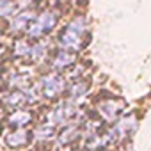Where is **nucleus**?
<instances>
[{
    "label": "nucleus",
    "mask_w": 151,
    "mask_h": 151,
    "mask_svg": "<svg viewBox=\"0 0 151 151\" xmlns=\"http://www.w3.org/2000/svg\"><path fill=\"white\" fill-rule=\"evenodd\" d=\"M84 30H86V22H84V20H75V22H71V23L68 25L66 32L62 34L60 45L77 50V48L80 46V36L84 34Z\"/></svg>",
    "instance_id": "obj_1"
},
{
    "label": "nucleus",
    "mask_w": 151,
    "mask_h": 151,
    "mask_svg": "<svg viewBox=\"0 0 151 151\" xmlns=\"http://www.w3.org/2000/svg\"><path fill=\"white\" fill-rule=\"evenodd\" d=\"M53 25H55V16L52 13H45L43 16L37 18L36 23H32V27L29 29V34L32 37H39L45 32H48L50 29H53Z\"/></svg>",
    "instance_id": "obj_2"
},
{
    "label": "nucleus",
    "mask_w": 151,
    "mask_h": 151,
    "mask_svg": "<svg viewBox=\"0 0 151 151\" xmlns=\"http://www.w3.org/2000/svg\"><path fill=\"white\" fill-rule=\"evenodd\" d=\"M62 86H64V80L59 77V75H50V77H45L41 80V91L48 98L59 94L62 91Z\"/></svg>",
    "instance_id": "obj_3"
},
{
    "label": "nucleus",
    "mask_w": 151,
    "mask_h": 151,
    "mask_svg": "<svg viewBox=\"0 0 151 151\" xmlns=\"http://www.w3.org/2000/svg\"><path fill=\"white\" fill-rule=\"evenodd\" d=\"M29 142H30V133L25 130H18L6 137V144L9 147H22V146H27Z\"/></svg>",
    "instance_id": "obj_4"
},
{
    "label": "nucleus",
    "mask_w": 151,
    "mask_h": 151,
    "mask_svg": "<svg viewBox=\"0 0 151 151\" xmlns=\"http://www.w3.org/2000/svg\"><path fill=\"white\" fill-rule=\"evenodd\" d=\"M71 114H73V105H71V103H62V105H59V107L52 112V123L60 124V123H64Z\"/></svg>",
    "instance_id": "obj_5"
},
{
    "label": "nucleus",
    "mask_w": 151,
    "mask_h": 151,
    "mask_svg": "<svg viewBox=\"0 0 151 151\" xmlns=\"http://www.w3.org/2000/svg\"><path fill=\"white\" fill-rule=\"evenodd\" d=\"M30 114L29 112H25V110H18V112H14L11 117H9V124L11 126H25L27 123H30Z\"/></svg>",
    "instance_id": "obj_6"
},
{
    "label": "nucleus",
    "mask_w": 151,
    "mask_h": 151,
    "mask_svg": "<svg viewBox=\"0 0 151 151\" xmlns=\"http://www.w3.org/2000/svg\"><path fill=\"white\" fill-rule=\"evenodd\" d=\"M27 101H29V98L23 96V93H13V94H9V96L6 98V103H7L9 107H18V105L27 103Z\"/></svg>",
    "instance_id": "obj_7"
},
{
    "label": "nucleus",
    "mask_w": 151,
    "mask_h": 151,
    "mask_svg": "<svg viewBox=\"0 0 151 151\" xmlns=\"http://www.w3.org/2000/svg\"><path fill=\"white\" fill-rule=\"evenodd\" d=\"M30 20H32V14H30V13H22L20 16H16V18L13 20V25H11V27H13V30H20V29H23Z\"/></svg>",
    "instance_id": "obj_8"
},
{
    "label": "nucleus",
    "mask_w": 151,
    "mask_h": 151,
    "mask_svg": "<svg viewBox=\"0 0 151 151\" xmlns=\"http://www.w3.org/2000/svg\"><path fill=\"white\" fill-rule=\"evenodd\" d=\"M73 62V57L68 53V52H60L59 55H57V59H55V68H66V66H69Z\"/></svg>",
    "instance_id": "obj_9"
},
{
    "label": "nucleus",
    "mask_w": 151,
    "mask_h": 151,
    "mask_svg": "<svg viewBox=\"0 0 151 151\" xmlns=\"http://www.w3.org/2000/svg\"><path fill=\"white\" fill-rule=\"evenodd\" d=\"M14 11V4L11 0H0V16H9Z\"/></svg>",
    "instance_id": "obj_10"
},
{
    "label": "nucleus",
    "mask_w": 151,
    "mask_h": 151,
    "mask_svg": "<svg viewBox=\"0 0 151 151\" xmlns=\"http://www.w3.org/2000/svg\"><path fill=\"white\" fill-rule=\"evenodd\" d=\"M100 110H101V112L105 114V117L112 119V117H114V116L117 114V110H119V109H116V105H114V103L110 101V103H103V105L100 107Z\"/></svg>",
    "instance_id": "obj_11"
},
{
    "label": "nucleus",
    "mask_w": 151,
    "mask_h": 151,
    "mask_svg": "<svg viewBox=\"0 0 151 151\" xmlns=\"http://www.w3.org/2000/svg\"><path fill=\"white\" fill-rule=\"evenodd\" d=\"M52 133H53V128L52 126H45V128H39L36 132V137L37 139H48L46 135H52Z\"/></svg>",
    "instance_id": "obj_12"
},
{
    "label": "nucleus",
    "mask_w": 151,
    "mask_h": 151,
    "mask_svg": "<svg viewBox=\"0 0 151 151\" xmlns=\"http://www.w3.org/2000/svg\"><path fill=\"white\" fill-rule=\"evenodd\" d=\"M29 50H30V48H29V46H27L25 43H18V45H16V53H18V55L29 53Z\"/></svg>",
    "instance_id": "obj_13"
},
{
    "label": "nucleus",
    "mask_w": 151,
    "mask_h": 151,
    "mask_svg": "<svg viewBox=\"0 0 151 151\" xmlns=\"http://www.w3.org/2000/svg\"><path fill=\"white\" fill-rule=\"evenodd\" d=\"M0 57H2V52H0Z\"/></svg>",
    "instance_id": "obj_14"
},
{
    "label": "nucleus",
    "mask_w": 151,
    "mask_h": 151,
    "mask_svg": "<svg viewBox=\"0 0 151 151\" xmlns=\"http://www.w3.org/2000/svg\"><path fill=\"white\" fill-rule=\"evenodd\" d=\"M0 130H2V128H0Z\"/></svg>",
    "instance_id": "obj_15"
}]
</instances>
